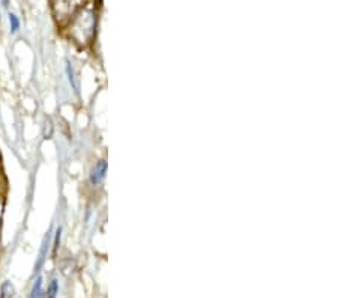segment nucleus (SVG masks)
I'll use <instances>...</instances> for the list:
<instances>
[{
  "label": "nucleus",
  "instance_id": "10",
  "mask_svg": "<svg viewBox=\"0 0 338 298\" xmlns=\"http://www.w3.org/2000/svg\"><path fill=\"white\" fill-rule=\"evenodd\" d=\"M67 71H68V75H69V81L72 83V86H74V89H77V84H75V81H74V75H72V70H71V67L68 65V68H67Z\"/></svg>",
  "mask_w": 338,
  "mask_h": 298
},
{
  "label": "nucleus",
  "instance_id": "7",
  "mask_svg": "<svg viewBox=\"0 0 338 298\" xmlns=\"http://www.w3.org/2000/svg\"><path fill=\"white\" fill-rule=\"evenodd\" d=\"M58 291H59L58 280H51V283L48 286V291H47V297L48 298H56V295H58Z\"/></svg>",
  "mask_w": 338,
  "mask_h": 298
},
{
  "label": "nucleus",
  "instance_id": "2",
  "mask_svg": "<svg viewBox=\"0 0 338 298\" xmlns=\"http://www.w3.org/2000/svg\"><path fill=\"white\" fill-rule=\"evenodd\" d=\"M81 0H51V8L58 23H65L75 14Z\"/></svg>",
  "mask_w": 338,
  "mask_h": 298
},
{
  "label": "nucleus",
  "instance_id": "6",
  "mask_svg": "<svg viewBox=\"0 0 338 298\" xmlns=\"http://www.w3.org/2000/svg\"><path fill=\"white\" fill-rule=\"evenodd\" d=\"M14 295V286L11 285V282H5L2 285V298H9Z\"/></svg>",
  "mask_w": 338,
  "mask_h": 298
},
{
  "label": "nucleus",
  "instance_id": "1",
  "mask_svg": "<svg viewBox=\"0 0 338 298\" xmlns=\"http://www.w3.org/2000/svg\"><path fill=\"white\" fill-rule=\"evenodd\" d=\"M95 26H96V12L93 11V8H84L74 17L69 27V35L77 44L87 45L93 38Z\"/></svg>",
  "mask_w": 338,
  "mask_h": 298
},
{
  "label": "nucleus",
  "instance_id": "9",
  "mask_svg": "<svg viewBox=\"0 0 338 298\" xmlns=\"http://www.w3.org/2000/svg\"><path fill=\"white\" fill-rule=\"evenodd\" d=\"M61 233H62V229L59 227L58 230H56V238H54V252L58 250V247H59V242H61Z\"/></svg>",
  "mask_w": 338,
  "mask_h": 298
},
{
  "label": "nucleus",
  "instance_id": "8",
  "mask_svg": "<svg viewBox=\"0 0 338 298\" xmlns=\"http://www.w3.org/2000/svg\"><path fill=\"white\" fill-rule=\"evenodd\" d=\"M9 24H11L12 32H17L20 29V20L15 14H9Z\"/></svg>",
  "mask_w": 338,
  "mask_h": 298
},
{
  "label": "nucleus",
  "instance_id": "3",
  "mask_svg": "<svg viewBox=\"0 0 338 298\" xmlns=\"http://www.w3.org/2000/svg\"><path fill=\"white\" fill-rule=\"evenodd\" d=\"M105 173H107V163L105 161H98V164L93 167V170L90 173V182L93 185L99 184L104 179Z\"/></svg>",
  "mask_w": 338,
  "mask_h": 298
},
{
  "label": "nucleus",
  "instance_id": "4",
  "mask_svg": "<svg viewBox=\"0 0 338 298\" xmlns=\"http://www.w3.org/2000/svg\"><path fill=\"white\" fill-rule=\"evenodd\" d=\"M48 241H50V235L47 233V236L44 238V242H42V247H41V252H39V259L36 262V267H35V271L38 273L45 261V255H47V250H48Z\"/></svg>",
  "mask_w": 338,
  "mask_h": 298
},
{
  "label": "nucleus",
  "instance_id": "5",
  "mask_svg": "<svg viewBox=\"0 0 338 298\" xmlns=\"http://www.w3.org/2000/svg\"><path fill=\"white\" fill-rule=\"evenodd\" d=\"M29 298H42V277H38L35 280Z\"/></svg>",
  "mask_w": 338,
  "mask_h": 298
},
{
  "label": "nucleus",
  "instance_id": "11",
  "mask_svg": "<svg viewBox=\"0 0 338 298\" xmlns=\"http://www.w3.org/2000/svg\"><path fill=\"white\" fill-rule=\"evenodd\" d=\"M3 2H5V5H8V3H9V0H3Z\"/></svg>",
  "mask_w": 338,
  "mask_h": 298
}]
</instances>
